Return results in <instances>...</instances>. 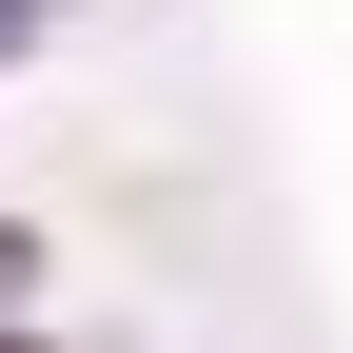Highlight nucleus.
<instances>
[{"label": "nucleus", "instance_id": "nucleus-1", "mask_svg": "<svg viewBox=\"0 0 353 353\" xmlns=\"http://www.w3.org/2000/svg\"><path fill=\"white\" fill-rule=\"evenodd\" d=\"M39 39H59V0H0V59H39Z\"/></svg>", "mask_w": 353, "mask_h": 353}, {"label": "nucleus", "instance_id": "nucleus-3", "mask_svg": "<svg viewBox=\"0 0 353 353\" xmlns=\"http://www.w3.org/2000/svg\"><path fill=\"white\" fill-rule=\"evenodd\" d=\"M0 353H59V334H39V314H0Z\"/></svg>", "mask_w": 353, "mask_h": 353}, {"label": "nucleus", "instance_id": "nucleus-2", "mask_svg": "<svg viewBox=\"0 0 353 353\" xmlns=\"http://www.w3.org/2000/svg\"><path fill=\"white\" fill-rule=\"evenodd\" d=\"M20 294H39V236H20V216H0V314H20Z\"/></svg>", "mask_w": 353, "mask_h": 353}]
</instances>
